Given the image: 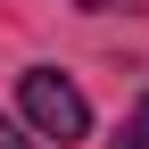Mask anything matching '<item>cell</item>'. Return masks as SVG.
I'll return each mask as SVG.
<instances>
[{
	"mask_svg": "<svg viewBox=\"0 0 149 149\" xmlns=\"http://www.w3.org/2000/svg\"><path fill=\"white\" fill-rule=\"evenodd\" d=\"M108 149H149V91H141V108H133V116L116 124V141H108Z\"/></svg>",
	"mask_w": 149,
	"mask_h": 149,
	"instance_id": "cell-2",
	"label": "cell"
},
{
	"mask_svg": "<svg viewBox=\"0 0 149 149\" xmlns=\"http://www.w3.org/2000/svg\"><path fill=\"white\" fill-rule=\"evenodd\" d=\"M17 108H25V124H33V133H42V141H58V149L91 133V100L66 83L58 66H25V74H17Z\"/></svg>",
	"mask_w": 149,
	"mask_h": 149,
	"instance_id": "cell-1",
	"label": "cell"
},
{
	"mask_svg": "<svg viewBox=\"0 0 149 149\" xmlns=\"http://www.w3.org/2000/svg\"><path fill=\"white\" fill-rule=\"evenodd\" d=\"M83 8H124V0H83Z\"/></svg>",
	"mask_w": 149,
	"mask_h": 149,
	"instance_id": "cell-4",
	"label": "cell"
},
{
	"mask_svg": "<svg viewBox=\"0 0 149 149\" xmlns=\"http://www.w3.org/2000/svg\"><path fill=\"white\" fill-rule=\"evenodd\" d=\"M0 149H33V141H25V133H17V124H8V116H0Z\"/></svg>",
	"mask_w": 149,
	"mask_h": 149,
	"instance_id": "cell-3",
	"label": "cell"
}]
</instances>
